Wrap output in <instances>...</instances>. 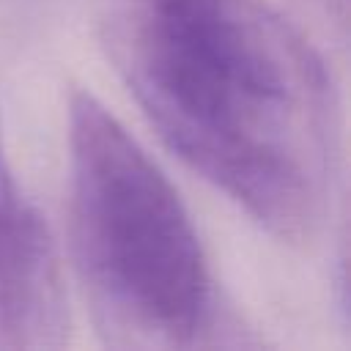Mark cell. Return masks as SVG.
Wrapping results in <instances>:
<instances>
[{"label":"cell","mask_w":351,"mask_h":351,"mask_svg":"<svg viewBox=\"0 0 351 351\" xmlns=\"http://www.w3.org/2000/svg\"><path fill=\"white\" fill-rule=\"evenodd\" d=\"M110 52L159 137L269 233L307 239L326 203L332 82L263 0H140Z\"/></svg>","instance_id":"1"},{"label":"cell","mask_w":351,"mask_h":351,"mask_svg":"<svg viewBox=\"0 0 351 351\" xmlns=\"http://www.w3.org/2000/svg\"><path fill=\"white\" fill-rule=\"evenodd\" d=\"M71 239L99 332L121 348L200 343L214 321L192 217L145 148L88 90L69 101Z\"/></svg>","instance_id":"2"},{"label":"cell","mask_w":351,"mask_h":351,"mask_svg":"<svg viewBox=\"0 0 351 351\" xmlns=\"http://www.w3.org/2000/svg\"><path fill=\"white\" fill-rule=\"evenodd\" d=\"M71 315L60 255L33 203L0 211V351L69 343Z\"/></svg>","instance_id":"3"},{"label":"cell","mask_w":351,"mask_h":351,"mask_svg":"<svg viewBox=\"0 0 351 351\" xmlns=\"http://www.w3.org/2000/svg\"><path fill=\"white\" fill-rule=\"evenodd\" d=\"M25 195L11 173V165H8V156H5V145H3V132H0V211L3 208H14L16 203H22Z\"/></svg>","instance_id":"4"}]
</instances>
